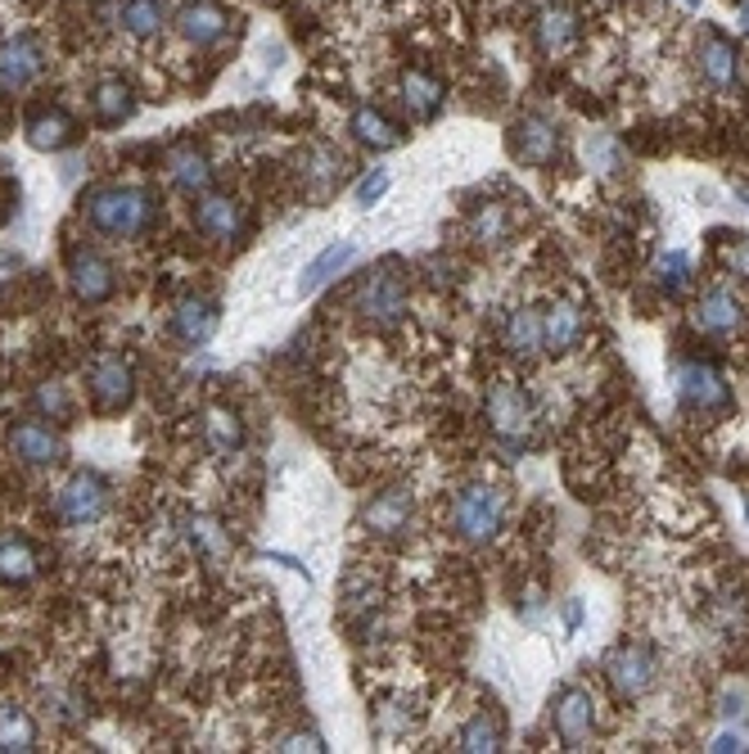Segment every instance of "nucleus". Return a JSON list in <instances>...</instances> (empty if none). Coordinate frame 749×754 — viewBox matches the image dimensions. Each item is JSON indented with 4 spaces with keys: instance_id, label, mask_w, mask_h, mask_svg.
I'll use <instances>...</instances> for the list:
<instances>
[{
    "instance_id": "36",
    "label": "nucleus",
    "mask_w": 749,
    "mask_h": 754,
    "mask_svg": "<svg viewBox=\"0 0 749 754\" xmlns=\"http://www.w3.org/2000/svg\"><path fill=\"white\" fill-rule=\"evenodd\" d=\"M307 163L312 168H303V181L312 194H330L338 185V177H344V154H334V150H312Z\"/></svg>"
},
{
    "instance_id": "19",
    "label": "nucleus",
    "mask_w": 749,
    "mask_h": 754,
    "mask_svg": "<svg viewBox=\"0 0 749 754\" xmlns=\"http://www.w3.org/2000/svg\"><path fill=\"white\" fill-rule=\"evenodd\" d=\"M168 177H172V185L181 194H209L213 163H209V154L194 150V145H176V150H168Z\"/></svg>"
},
{
    "instance_id": "2",
    "label": "nucleus",
    "mask_w": 749,
    "mask_h": 754,
    "mask_svg": "<svg viewBox=\"0 0 749 754\" xmlns=\"http://www.w3.org/2000/svg\"><path fill=\"white\" fill-rule=\"evenodd\" d=\"M502 524H506V497H502L497 489L469 484V489L456 493V502H452V529H456V537L484 546V542H493V537L502 533Z\"/></svg>"
},
{
    "instance_id": "3",
    "label": "nucleus",
    "mask_w": 749,
    "mask_h": 754,
    "mask_svg": "<svg viewBox=\"0 0 749 754\" xmlns=\"http://www.w3.org/2000/svg\"><path fill=\"white\" fill-rule=\"evenodd\" d=\"M484 411H488L493 434H497L506 448H524L528 434H533V425H537V406H533V398H528L519 384H510V380H497V384L488 389Z\"/></svg>"
},
{
    "instance_id": "24",
    "label": "nucleus",
    "mask_w": 749,
    "mask_h": 754,
    "mask_svg": "<svg viewBox=\"0 0 749 754\" xmlns=\"http://www.w3.org/2000/svg\"><path fill=\"white\" fill-rule=\"evenodd\" d=\"M37 579V552L32 542L19 537V533H0V583L10 587H23Z\"/></svg>"
},
{
    "instance_id": "18",
    "label": "nucleus",
    "mask_w": 749,
    "mask_h": 754,
    "mask_svg": "<svg viewBox=\"0 0 749 754\" xmlns=\"http://www.w3.org/2000/svg\"><path fill=\"white\" fill-rule=\"evenodd\" d=\"M41 46L32 41V37H14V41H6L0 46V87H10V91H19V87H28L37 73H41Z\"/></svg>"
},
{
    "instance_id": "43",
    "label": "nucleus",
    "mask_w": 749,
    "mask_h": 754,
    "mask_svg": "<svg viewBox=\"0 0 749 754\" xmlns=\"http://www.w3.org/2000/svg\"><path fill=\"white\" fill-rule=\"evenodd\" d=\"M578 624H583V601H569V605H565V629L578 633Z\"/></svg>"
},
{
    "instance_id": "13",
    "label": "nucleus",
    "mask_w": 749,
    "mask_h": 754,
    "mask_svg": "<svg viewBox=\"0 0 749 754\" xmlns=\"http://www.w3.org/2000/svg\"><path fill=\"white\" fill-rule=\"evenodd\" d=\"M226 28H231V14L222 6H213V0H185V6L176 10V32L194 50L217 46L226 37Z\"/></svg>"
},
{
    "instance_id": "42",
    "label": "nucleus",
    "mask_w": 749,
    "mask_h": 754,
    "mask_svg": "<svg viewBox=\"0 0 749 754\" xmlns=\"http://www.w3.org/2000/svg\"><path fill=\"white\" fill-rule=\"evenodd\" d=\"M713 750H749V736H740V732H722V736L713 741Z\"/></svg>"
},
{
    "instance_id": "32",
    "label": "nucleus",
    "mask_w": 749,
    "mask_h": 754,
    "mask_svg": "<svg viewBox=\"0 0 749 754\" xmlns=\"http://www.w3.org/2000/svg\"><path fill=\"white\" fill-rule=\"evenodd\" d=\"M506 349L515 358H533L541 349V312L533 308H515L510 321H506Z\"/></svg>"
},
{
    "instance_id": "5",
    "label": "nucleus",
    "mask_w": 749,
    "mask_h": 754,
    "mask_svg": "<svg viewBox=\"0 0 749 754\" xmlns=\"http://www.w3.org/2000/svg\"><path fill=\"white\" fill-rule=\"evenodd\" d=\"M357 312L366 325H379V330L406 312V277H397V262H384L371 271L366 285L357 290Z\"/></svg>"
},
{
    "instance_id": "9",
    "label": "nucleus",
    "mask_w": 749,
    "mask_h": 754,
    "mask_svg": "<svg viewBox=\"0 0 749 754\" xmlns=\"http://www.w3.org/2000/svg\"><path fill=\"white\" fill-rule=\"evenodd\" d=\"M91 398L100 411H122L135 398V371L122 353H100L91 362Z\"/></svg>"
},
{
    "instance_id": "20",
    "label": "nucleus",
    "mask_w": 749,
    "mask_h": 754,
    "mask_svg": "<svg viewBox=\"0 0 749 754\" xmlns=\"http://www.w3.org/2000/svg\"><path fill=\"white\" fill-rule=\"evenodd\" d=\"M73 135H78V122L68 118L63 109H37L28 118V145L41 150V154L68 150V145H73Z\"/></svg>"
},
{
    "instance_id": "21",
    "label": "nucleus",
    "mask_w": 749,
    "mask_h": 754,
    "mask_svg": "<svg viewBox=\"0 0 749 754\" xmlns=\"http://www.w3.org/2000/svg\"><path fill=\"white\" fill-rule=\"evenodd\" d=\"M583 339V312L574 303H551L541 312V349L547 353H569Z\"/></svg>"
},
{
    "instance_id": "12",
    "label": "nucleus",
    "mask_w": 749,
    "mask_h": 754,
    "mask_svg": "<svg viewBox=\"0 0 749 754\" xmlns=\"http://www.w3.org/2000/svg\"><path fill=\"white\" fill-rule=\"evenodd\" d=\"M217 325H222V308L209 294H185L172 308V334L181 339L185 349H203L217 334Z\"/></svg>"
},
{
    "instance_id": "17",
    "label": "nucleus",
    "mask_w": 749,
    "mask_h": 754,
    "mask_svg": "<svg viewBox=\"0 0 749 754\" xmlns=\"http://www.w3.org/2000/svg\"><path fill=\"white\" fill-rule=\"evenodd\" d=\"M10 452L23 465H54L63 456V439L41 421H23V425L10 430Z\"/></svg>"
},
{
    "instance_id": "35",
    "label": "nucleus",
    "mask_w": 749,
    "mask_h": 754,
    "mask_svg": "<svg viewBox=\"0 0 749 754\" xmlns=\"http://www.w3.org/2000/svg\"><path fill=\"white\" fill-rule=\"evenodd\" d=\"M185 533H190V542H194L213 565H222V561L231 556V537H226V529H222L213 515H194V520L185 524Z\"/></svg>"
},
{
    "instance_id": "39",
    "label": "nucleus",
    "mask_w": 749,
    "mask_h": 754,
    "mask_svg": "<svg viewBox=\"0 0 749 754\" xmlns=\"http://www.w3.org/2000/svg\"><path fill=\"white\" fill-rule=\"evenodd\" d=\"M388 185H393V177H388V168H371L362 181H357V190H353V203L366 213V209H375V203L388 194Z\"/></svg>"
},
{
    "instance_id": "16",
    "label": "nucleus",
    "mask_w": 749,
    "mask_h": 754,
    "mask_svg": "<svg viewBox=\"0 0 749 754\" xmlns=\"http://www.w3.org/2000/svg\"><path fill=\"white\" fill-rule=\"evenodd\" d=\"M357 262V240H334V244H325L307 267H303V277H298V294L307 299V294H321L334 277H344V271Z\"/></svg>"
},
{
    "instance_id": "1",
    "label": "nucleus",
    "mask_w": 749,
    "mask_h": 754,
    "mask_svg": "<svg viewBox=\"0 0 749 754\" xmlns=\"http://www.w3.org/2000/svg\"><path fill=\"white\" fill-rule=\"evenodd\" d=\"M154 218H159V203L141 185H100V190L87 194V222L100 235L135 240L154 227Z\"/></svg>"
},
{
    "instance_id": "31",
    "label": "nucleus",
    "mask_w": 749,
    "mask_h": 754,
    "mask_svg": "<svg viewBox=\"0 0 749 754\" xmlns=\"http://www.w3.org/2000/svg\"><path fill=\"white\" fill-rule=\"evenodd\" d=\"M456 750H465V754H493V750H502V723H497V714H488V710L474 714V718L456 732Z\"/></svg>"
},
{
    "instance_id": "34",
    "label": "nucleus",
    "mask_w": 749,
    "mask_h": 754,
    "mask_svg": "<svg viewBox=\"0 0 749 754\" xmlns=\"http://www.w3.org/2000/svg\"><path fill=\"white\" fill-rule=\"evenodd\" d=\"M203 434H209V448H213L217 456H231V452L244 448V425H240L235 411H226V406H213V411H209Z\"/></svg>"
},
{
    "instance_id": "44",
    "label": "nucleus",
    "mask_w": 749,
    "mask_h": 754,
    "mask_svg": "<svg viewBox=\"0 0 749 754\" xmlns=\"http://www.w3.org/2000/svg\"><path fill=\"white\" fill-rule=\"evenodd\" d=\"M281 750H321V736H290Z\"/></svg>"
},
{
    "instance_id": "38",
    "label": "nucleus",
    "mask_w": 749,
    "mask_h": 754,
    "mask_svg": "<svg viewBox=\"0 0 749 754\" xmlns=\"http://www.w3.org/2000/svg\"><path fill=\"white\" fill-rule=\"evenodd\" d=\"M655 281L664 285V294H682L691 281V258L687 253H664L655 267Z\"/></svg>"
},
{
    "instance_id": "23",
    "label": "nucleus",
    "mask_w": 749,
    "mask_h": 754,
    "mask_svg": "<svg viewBox=\"0 0 749 754\" xmlns=\"http://www.w3.org/2000/svg\"><path fill=\"white\" fill-rule=\"evenodd\" d=\"M700 73L718 91L736 87V46L722 32H705V41H700Z\"/></svg>"
},
{
    "instance_id": "7",
    "label": "nucleus",
    "mask_w": 749,
    "mask_h": 754,
    "mask_svg": "<svg viewBox=\"0 0 749 754\" xmlns=\"http://www.w3.org/2000/svg\"><path fill=\"white\" fill-rule=\"evenodd\" d=\"M605 673H609V682H615V692H619L624 701H637V696H646V692L655 687V677H659V660H655V651H650V646L624 642V646L609 651Z\"/></svg>"
},
{
    "instance_id": "47",
    "label": "nucleus",
    "mask_w": 749,
    "mask_h": 754,
    "mask_svg": "<svg viewBox=\"0 0 749 754\" xmlns=\"http://www.w3.org/2000/svg\"><path fill=\"white\" fill-rule=\"evenodd\" d=\"M687 6H700V0H687Z\"/></svg>"
},
{
    "instance_id": "11",
    "label": "nucleus",
    "mask_w": 749,
    "mask_h": 754,
    "mask_svg": "<svg viewBox=\"0 0 749 754\" xmlns=\"http://www.w3.org/2000/svg\"><path fill=\"white\" fill-rule=\"evenodd\" d=\"M551 723H556V736L569 745V750H583L591 727H596V701L591 692L583 687H560L556 705H551Z\"/></svg>"
},
{
    "instance_id": "46",
    "label": "nucleus",
    "mask_w": 749,
    "mask_h": 754,
    "mask_svg": "<svg viewBox=\"0 0 749 754\" xmlns=\"http://www.w3.org/2000/svg\"><path fill=\"white\" fill-rule=\"evenodd\" d=\"M736 194H740V199H745V203H749V190H736Z\"/></svg>"
},
{
    "instance_id": "33",
    "label": "nucleus",
    "mask_w": 749,
    "mask_h": 754,
    "mask_svg": "<svg viewBox=\"0 0 749 754\" xmlns=\"http://www.w3.org/2000/svg\"><path fill=\"white\" fill-rule=\"evenodd\" d=\"M122 32L135 41H150L163 28V0H122Z\"/></svg>"
},
{
    "instance_id": "45",
    "label": "nucleus",
    "mask_w": 749,
    "mask_h": 754,
    "mask_svg": "<svg viewBox=\"0 0 749 754\" xmlns=\"http://www.w3.org/2000/svg\"><path fill=\"white\" fill-rule=\"evenodd\" d=\"M740 23L749 28V0H740Z\"/></svg>"
},
{
    "instance_id": "26",
    "label": "nucleus",
    "mask_w": 749,
    "mask_h": 754,
    "mask_svg": "<svg viewBox=\"0 0 749 754\" xmlns=\"http://www.w3.org/2000/svg\"><path fill=\"white\" fill-rule=\"evenodd\" d=\"M537 50L541 54H565L569 46H574V37H578V19H574V10H565V6H551V10H541L537 14Z\"/></svg>"
},
{
    "instance_id": "37",
    "label": "nucleus",
    "mask_w": 749,
    "mask_h": 754,
    "mask_svg": "<svg viewBox=\"0 0 749 754\" xmlns=\"http://www.w3.org/2000/svg\"><path fill=\"white\" fill-rule=\"evenodd\" d=\"M412 723H416V705L406 701V696L384 701V705L375 710V727H379L384 736H402V732H412Z\"/></svg>"
},
{
    "instance_id": "15",
    "label": "nucleus",
    "mask_w": 749,
    "mask_h": 754,
    "mask_svg": "<svg viewBox=\"0 0 749 754\" xmlns=\"http://www.w3.org/2000/svg\"><path fill=\"white\" fill-rule=\"evenodd\" d=\"M194 227L209 240H240L244 235V203L231 194H203L194 209Z\"/></svg>"
},
{
    "instance_id": "10",
    "label": "nucleus",
    "mask_w": 749,
    "mask_h": 754,
    "mask_svg": "<svg viewBox=\"0 0 749 754\" xmlns=\"http://www.w3.org/2000/svg\"><path fill=\"white\" fill-rule=\"evenodd\" d=\"M68 281H73V294L82 303H91V308L109 303L113 290H118V277H113L109 258L95 253V249H73V253H68Z\"/></svg>"
},
{
    "instance_id": "28",
    "label": "nucleus",
    "mask_w": 749,
    "mask_h": 754,
    "mask_svg": "<svg viewBox=\"0 0 749 754\" xmlns=\"http://www.w3.org/2000/svg\"><path fill=\"white\" fill-rule=\"evenodd\" d=\"M37 750V723L19 705H0V754H28Z\"/></svg>"
},
{
    "instance_id": "40",
    "label": "nucleus",
    "mask_w": 749,
    "mask_h": 754,
    "mask_svg": "<svg viewBox=\"0 0 749 754\" xmlns=\"http://www.w3.org/2000/svg\"><path fill=\"white\" fill-rule=\"evenodd\" d=\"M32 406L41 411V416H50V421H68V393H63V384H37V393H32Z\"/></svg>"
},
{
    "instance_id": "8",
    "label": "nucleus",
    "mask_w": 749,
    "mask_h": 754,
    "mask_svg": "<svg viewBox=\"0 0 749 754\" xmlns=\"http://www.w3.org/2000/svg\"><path fill=\"white\" fill-rule=\"evenodd\" d=\"M506 150H510V159H519L528 168H547L560 154V131L541 113H524L506 135Z\"/></svg>"
},
{
    "instance_id": "22",
    "label": "nucleus",
    "mask_w": 749,
    "mask_h": 754,
    "mask_svg": "<svg viewBox=\"0 0 749 754\" xmlns=\"http://www.w3.org/2000/svg\"><path fill=\"white\" fill-rule=\"evenodd\" d=\"M406 520H412V493H402V489L379 493V497L362 511V524H366L371 533H379V537L402 533V529H406Z\"/></svg>"
},
{
    "instance_id": "6",
    "label": "nucleus",
    "mask_w": 749,
    "mask_h": 754,
    "mask_svg": "<svg viewBox=\"0 0 749 754\" xmlns=\"http://www.w3.org/2000/svg\"><path fill=\"white\" fill-rule=\"evenodd\" d=\"M104 511H109V484H104L95 470H78V474L59 489V497H54V515H59L63 524H73V529L95 524Z\"/></svg>"
},
{
    "instance_id": "4",
    "label": "nucleus",
    "mask_w": 749,
    "mask_h": 754,
    "mask_svg": "<svg viewBox=\"0 0 749 754\" xmlns=\"http://www.w3.org/2000/svg\"><path fill=\"white\" fill-rule=\"evenodd\" d=\"M672 384H677V402H682L691 416H722L731 406V389H727L722 371L709 362H682Z\"/></svg>"
},
{
    "instance_id": "30",
    "label": "nucleus",
    "mask_w": 749,
    "mask_h": 754,
    "mask_svg": "<svg viewBox=\"0 0 749 754\" xmlns=\"http://www.w3.org/2000/svg\"><path fill=\"white\" fill-rule=\"evenodd\" d=\"M510 227H515V218H510L506 203H479L474 218H469V235L479 244H493V249L510 240Z\"/></svg>"
},
{
    "instance_id": "29",
    "label": "nucleus",
    "mask_w": 749,
    "mask_h": 754,
    "mask_svg": "<svg viewBox=\"0 0 749 754\" xmlns=\"http://www.w3.org/2000/svg\"><path fill=\"white\" fill-rule=\"evenodd\" d=\"M91 100H95V118L104 127H118V122H126L135 113V95H131V87L122 78H104Z\"/></svg>"
},
{
    "instance_id": "41",
    "label": "nucleus",
    "mask_w": 749,
    "mask_h": 754,
    "mask_svg": "<svg viewBox=\"0 0 749 754\" xmlns=\"http://www.w3.org/2000/svg\"><path fill=\"white\" fill-rule=\"evenodd\" d=\"M727 267L736 277H749V235H736L731 249H727Z\"/></svg>"
},
{
    "instance_id": "25",
    "label": "nucleus",
    "mask_w": 749,
    "mask_h": 754,
    "mask_svg": "<svg viewBox=\"0 0 749 754\" xmlns=\"http://www.w3.org/2000/svg\"><path fill=\"white\" fill-rule=\"evenodd\" d=\"M402 100H406V109H412L416 122H429V118H438L447 91H443L438 78H429V73H421V68H412V73L402 78Z\"/></svg>"
},
{
    "instance_id": "27",
    "label": "nucleus",
    "mask_w": 749,
    "mask_h": 754,
    "mask_svg": "<svg viewBox=\"0 0 749 754\" xmlns=\"http://www.w3.org/2000/svg\"><path fill=\"white\" fill-rule=\"evenodd\" d=\"M348 131L357 135V141H362L366 150H379V154L402 145V131H397V127H393L379 109H371V104H362V109L348 118Z\"/></svg>"
},
{
    "instance_id": "14",
    "label": "nucleus",
    "mask_w": 749,
    "mask_h": 754,
    "mask_svg": "<svg viewBox=\"0 0 749 754\" xmlns=\"http://www.w3.org/2000/svg\"><path fill=\"white\" fill-rule=\"evenodd\" d=\"M696 325L705 330V334H713V339H736L745 325H749V312H745V303L731 294V290H709V294H700V303H696Z\"/></svg>"
}]
</instances>
